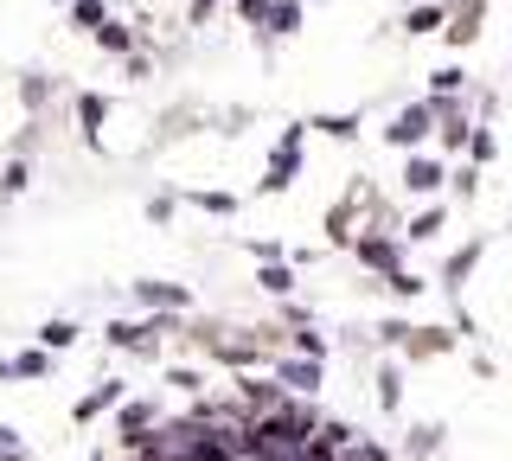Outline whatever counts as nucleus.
I'll return each mask as SVG.
<instances>
[{
    "label": "nucleus",
    "mask_w": 512,
    "mask_h": 461,
    "mask_svg": "<svg viewBox=\"0 0 512 461\" xmlns=\"http://www.w3.org/2000/svg\"><path fill=\"white\" fill-rule=\"evenodd\" d=\"M429 129H436V103H410L404 116H397L391 129H384V141H391V148H423Z\"/></svg>",
    "instance_id": "nucleus-3"
},
{
    "label": "nucleus",
    "mask_w": 512,
    "mask_h": 461,
    "mask_svg": "<svg viewBox=\"0 0 512 461\" xmlns=\"http://www.w3.org/2000/svg\"><path fill=\"white\" fill-rule=\"evenodd\" d=\"M26 180H32L26 161H7V173H0V199H20V193H26Z\"/></svg>",
    "instance_id": "nucleus-29"
},
{
    "label": "nucleus",
    "mask_w": 512,
    "mask_h": 461,
    "mask_svg": "<svg viewBox=\"0 0 512 461\" xmlns=\"http://www.w3.org/2000/svg\"><path fill=\"white\" fill-rule=\"evenodd\" d=\"M186 205H199V212H212V218H231L237 193H186Z\"/></svg>",
    "instance_id": "nucleus-25"
},
{
    "label": "nucleus",
    "mask_w": 512,
    "mask_h": 461,
    "mask_svg": "<svg viewBox=\"0 0 512 461\" xmlns=\"http://www.w3.org/2000/svg\"><path fill=\"white\" fill-rule=\"evenodd\" d=\"M218 7H224V0H186V26H205Z\"/></svg>",
    "instance_id": "nucleus-34"
},
{
    "label": "nucleus",
    "mask_w": 512,
    "mask_h": 461,
    "mask_svg": "<svg viewBox=\"0 0 512 461\" xmlns=\"http://www.w3.org/2000/svg\"><path fill=\"white\" fill-rule=\"evenodd\" d=\"M480 13H487V0H455V7H448V26H442V39L455 45V52L480 39Z\"/></svg>",
    "instance_id": "nucleus-6"
},
{
    "label": "nucleus",
    "mask_w": 512,
    "mask_h": 461,
    "mask_svg": "<svg viewBox=\"0 0 512 461\" xmlns=\"http://www.w3.org/2000/svg\"><path fill=\"white\" fill-rule=\"evenodd\" d=\"M148 218H154V225H167V218H173V199H167V193L148 199Z\"/></svg>",
    "instance_id": "nucleus-38"
},
{
    "label": "nucleus",
    "mask_w": 512,
    "mask_h": 461,
    "mask_svg": "<svg viewBox=\"0 0 512 461\" xmlns=\"http://www.w3.org/2000/svg\"><path fill=\"white\" fill-rule=\"evenodd\" d=\"M116 404H122V378H103L96 391H84V397L71 404V423H96L103 410H116Z\"/></svg>",
    "instance_id": "nucleus-7"
},
{
    "label": "nucleus",
    "mask_w": 512,
    "mask_h": 461,
    "mask_svg": "<svg viewBox=\"0 0 512 461\" xmlns=\"http://www.w3.org/2000/svg\"><path fill=\"white\" fill-rule=\"evenodd\" d=\"M410 449H416V455H436V449H442V423H416V429H410Z\"/></svg>",
    "instance_id": "nucleus-28"
},
{
    "label": "nucleus",
    "mask_w": 512,
    "mask_h": 461,
    "mask_svg": "<svg viewBox=\"0 0 512 461\" xmlns=\"http://www.w3.org/2000/svg\"><path fill=\"white\" fill-rule=\"evenodd\" d=\"M256 282H263L269 295H288V289H295V269H288V263L276 257V263H263V269H256Z\"/></svg>",
    "instance_id": "nucleus-22"
},
{
    "label": "nucleus",
    "mask_w": 512,
    "mask_h": 461,
    "mask_svg": "<svg viewBox=\"0 0 512 461\" xmlns=\"http://www.w3.org/2000/svg\"><path fill=\"white\" fill-rule=\"evenodd\" d=\"M231 7H237V20H244V26H263L276 0H231Z\"/></svg>",
    "instance_id": "nucleus-31"
},
{
    "label": "nucleus",
    "mask_w": 512,
    "mask_h": 461,
    "mask_svg": "<svg viewBox=\"0 0 512 461\" xmlns=\"http://www.w3.org/2000/svg\"><path fill=\"white\" fill-rule=\"evenodd\" d=\"M52 372V353H45V346H32V353H13V359H0V385H7V378H45Z\"/></svg>",
    "instance_id": "nucleus-13"
},
{
    "label": "nucleus",
    "mask_w": 512,
    "mask_h": 461,
    "mask_svg": "<svg viewBox=\"0 0 512 461\" xmlns=\"http://www.w3.org/2000/svg\"><path fill=\"white\" fill-rule=\"evenodd\" d=\"M461 84H468V71H461V65H442V71H429V97H455Z\"/></svg>",
    "instance_id": "nucleus-24"
},
{
    "label": "nucleus",
    "mask_w": 512,
    "mask_h": 461,
    "mask_svg": "<svg viewBox=\"0 0 512 461\" xmlns=\"http://www.w3.org/2000/svg\"><path fill=\"white\" fill-rule=\"evenodd\" d=\"M0 449H20V429H7V423H0Z\"/></svg>",
    "instance_id": "nucleus-39"
},
{
    "label": "nucleus",
    "mask_w": 512,
    "mask_h": 461,
    "mask_svg": "<svg viewBox=\"0 0 512 461\" xmlns=\"http://www.w3.org/2000/svg\"><path fill=\"white\" fill-rule=\"evenodd\" d=\"M378 404H384V410H397V404H404V378H397L391 365L378 372Z\"/></svg>",
    "instance_id": "nucleus-27"
},
{
    "label": "nucleus",
    "mask_w": 512,
    "mask_h": 461,
    "mask_svg": "<svg viewBox=\"0 0 512 461\" xmlns=\"http://www.w3.org/2000/svg\"><path fill=\"white\" fill-rule=\"evenodd\" d=\"M480 257H487V237H474V244H461L455 257H448V269H442V282H448V289H461V282L474 276V263H480Z\"/></svg>",
    "instance_id": "nucleus-16"
},
{
    "label": "nucleus",
    "mask_w": 512,
    "mask_h": 461,
    "mask_svg": "<svg viewBox=\"0 0 512 461\" xmlns=\"http://www.w3.org/2000/svg\"><path fill=\"white\" fill-rule=\"evenodd\" d=\"M135 301H141V308H167V314H186L192 308V289H186V282H160V276H148V282H135Z\"/></svg>",
    "instance_id": "nucleus-5"
},
{
    "label": "nucleus",
    "mask_w": 512,
    "mask_h": 461,
    "mask_svg": "<svg viewBox=\"0 0 512 461\" xmlns=\"http://www.w3.org/2000/svg\"><path fill=\"white\" fill-rule=\"evenodd\" d=\"M32 340H39L45 353H71V346H77V321H39Z\"/></svg>",
    "instance_id": "nucleus-18"
},
{
    "label": "nucleus",
    "mask_w": 512,
    "mask_h": 461,
    "mask_svg": "<svg viewBox=\"0 0 512 461\" xmlns=\"http://www.w3.org/2000/svg\"><path fill=\"white\" fill-rule=\"evenodd\" d=\"M442 180H448V173H442L436 154H410V161H404V186H410V193H436Z\"/></svg>",
    "instance_id": "nucleus-12"
},
{
    "label": "nucleus",
    "mask_w": 512,
    "mask_h": 461,
    "mask_svg": "<svg viewBox=\"0 0 512 461\" xmlns=\"http://www.w3.org/2000/svg\"><path fill=\"white\" fill-rule=\"evenodd\" d=\"M103 20H109V7H103V0H71V26H77L84 39H90Z\"/></svg>",
    "instance_id": "nucleus-20"
},
{
    "label": "nucleus",
    "mask_w": 512,
    "mask_h": 461,
    "mask_svg": "<svg viewBox=\"0 0 512 461\" xmlns=\"http://www.w3.org/2000/svg\"><path fill=\"white\" fill-rule=\"evenodd\" d=\"M442 26H448V7H442V0H423V7L404 13V33L410 39H429V33H442Z\"/></svg>",
    "instance_id": "nucleus-15"
},
{
    "label": "nucleus",
    "mask_w": 512,
    "mask_h": 461,
    "mask_svg": "<svg viewBox=\"0 0 512 461\" xmlns=\"http://www.w3.org/2000/svg\"><path fill=\"white\" fill-rule=\"evenodd\" d=\"M160 333H173L167 308H154V321H109L103 340L116 346V353H160Z\"/></svg>",
    "instance_id": "nucleus-2"
},
{
    "label": "nucleus",
    "mask_w": 512,
    "mask_h": 461,
    "mask_svg": "<svg viewBox=\"0 0 512 461\" xmlns=\"http://www.w3.org/2000/svg\"><path fill=\"white\" fill-rule=\"evenodd\" d=\"M0 461H26V449H0Z\"/></svg>",
    "instance_id": "nucleus-40"
},
{
    "label": "nucleus",
    "mask_w": 512,
    "mask_h": 461,
    "mask_svg": "<svg viewBox=\"0 0 512 461\" xmlns=\"http://www.w3.org/2000/svg\"><path fill=\"white\" fill-rule=\"evenodd\" d=\"M455 340H461V333H448V327H410L404 353L410 359H442V353H455Z\"/></svg>",
    "instance_id": "nucleus-8"
},
{
    "label": "nucleus",
    "mask_w": 512,
    "mask_h": 461,
    "mask_svg": "<svg viewBox=\"0 0 512 461\" xmlns=\"http://www.w3.org/2000/svg\"><path fill=\"white\" fill-rule=\"evenodd\" d=\"M276 378L288 391H320V359H308V353H295V359H276Z\"/></svg>",
    "instance_id": "nucleus-10"
},
{
    "label": "nucleus",
    "mask_w": 512,
    "mask_h": 461,
    "mask_svg": "<svg viewBox=\"0 0 512 461\" xmlns=\"http://www.w3.org/2000/svg\"><path fill=\"white\" fill-rule=\"evenodd\" d=\"M352 257H359L365 269H378V276H397V269H404V250H397V237H378V231L352 237Z\"/></svg>",
    "instance_id": "nucleus-4"
},
{
    "label": "nucleus",
    "mask_w": 512,
    "mask_h": 461,
    "mask_svg": "<svg viewBox=\"0 0 512 461\" xmlns=\"http://www.w3.org/2000/svg\"><path fill=\"white\" fill-rule=\"evenodd\" d=\"M436 231H442V205H429V212H416V218H410V244H429Z\"/></svg>",
    "instance_id": "nucleus-26"
},
{
    "label": "nucleus",
    "mask_w": 512,
    "mask_h": 461,
    "mask_svg": "<svg viewBox=\"0 0 512 461\" xmlns=\"http://www.w3.org/2000/svg\"><path fill=\"white\" fill-rule=\"evenodd\" d=\"M52 7H71V0H52Z\"/></svg>",
    "instance_id": "nucleus-41"
},
{
    "label": "nucleus",
    "mask_w": 512,
    "mask_h": 461,
    "mask_svg": "<svg viewBox=\"0 0 512 461\" xmlns=\"http://www.w3.org/2000/svg\"><path fill=\"white\" fill-rule=\"evenodd\" d=\"M308 129L333 135V141H359V116H308Z\"/></svg>",
    "instance_id": "nucleus-21"
},
{
    "label": "nucleus",
    "mask_w": 512,
    "mask_h": 461,
    "mask_svg": "<svg viewBox=\"0 0 512 461\" xmlns=\"http://www.w3.org/2000/svg\"><path fill=\"white\" fill-rule=\"evenodd\" d=\"M237 397H244L250 410H276V404H288L282 397V378L269 385V378H237Z\"/></svg>",
    "instance_id": "nucleus-17"
},
{
    "label": "nucleus",
    "mask_w": 512,
    "mask_h": 461,
    "mask_svg": "<svg viewBox=\"0 0 512 461\" xmlns=\"http://www.w3.org/2000/svg\"><path fill=\"white\" fill-rule=\"evenodd\" d=\"M301 141H308V122H288L282 141H276V154H269V167H263V180H256V193L263 199H276L295 186V173H301Z\"/></svg>",
    "instance_id": "nucleus-1"
},
{
    "label": "nucleus",
    "mask_w": 512,
    "mask_h": 461,
    "mask_svg": "<svg viewBox=\"0 0 512 461\" xmlns=\"http://www.w3.org/2000/svg\"><path fill=\"white\" fill-rule=\"evenodd\" d=\"M301 20H308V7H301V0H276V7H269V20L256 26V33H263V39H295Z\"/></svg>",
    "instance_id": "nucleus-9"
},
{
    "label": "nucleus",
    "mask_w": 512,
    "mask_h": 461,
    "mask_svg": "<svg viewBox=\"0 0 512 461\" xmlns=\"http://www.w3.org/2000/svg\"><path fill=\"white\" fill-rule=\"evenodd\" d=\"M474 129H468V116H455V122H442V148H461Z\"/></svg>",
    "instance_id": "nucleus-35"
},
{
    "label": "nucleus",
    "mask_w": 512,
    "mask_h": 461,
    "mask_svg": "<svg viewBox=\"0 0 512 461\" xmlns=\"http://www.w3.org/2000/svg\"><path fill=\"white\" fill-rule=\"evenodd\" d=\"M468 154H474V161H493V154H500V141H493V129H474V135H468Z\"/></svg>",
    "instance_id": "nucleus-32"
},
{
    "label": "nucleus",
    "mask_w": 512,
    "mask_h": 461,
    "mask_svg": "<svg viewBox=\"0 0 512 461\" xmlns=\"http://www.w3.org/2000/svg\"><path fill=\"white\" fill-rule=\"evenodd\" d=\"M148 429H154V404H122V449H148Z\"/></svg>",
    "instance_id": "nucleus-11"
},
{
    "label": "nucleus",
    "mask_w": 512,
    "mask_h": 461,
    "mask_svg": "<svg viewBox=\"0 0 512 461\" xmlns=\"http://www.w3.org/2000/svg\"><path fill=\"white\" fill-rule=\"evenodd\" d=\"M103 116H109V97H103V90H84V97H77V122H84V141H90V148H96Z\"/></svg>",
    "instance_id": "nucleus-19"
},
{
    "label": "nucleus",
    "mask_w": 512,
    "mask_h": 461,
    "mask_svg": "<svg viewBox=\"0 0 512 461\" xmlns=\"http://www.w3.org/2000/svg\"><path fill=\"white\" fill-rule=\"evenodd\" d=\"M378 340H384V346H404V340H410V321H384Z\"/></svg>",
    "instance_id": "nucleus-36"
},
{
    "label": "nucleus",
    "mask_w": 512,
    "mask_h": 461,
    "mask_svg": "<svg viewBox=\"0 0 512 461\" xmlns=\"http://www.w3.org/2000/svg\"><path fill=\"white\" fill-rule=\"evenodd\" d=\"M384 289H391V295H404V301H416V295H423V276L397 269V276H384Z\"/></svg>",
    "instance_id": "nucleus-30"
},
{
    "label": "nucleus",
    "mask_w": 512,
    "mask_h": 461,
    "mask_svg": "<svg viewBox=\"0 0 512 461\" xmlns=\"http://www.w3.org/2000/svg\"><path fill=\"white\" fill-rule=\"evenodd\" d=\"M20 103L26 109H45V77H20Z\"/></svg>",
    "instance_id": "nucleus-33"
},
{
    "label": "nucleus",
    "mask_w": 512,
    "mask_h": 461,
    "mask_svg": "<svg viewBox=\"0 0 512 461\" xmlns=\"http://www.w3.org/2000/svg\"><path fill=\"white\" fill-rule=\"evenodd\" d=\"M295 353H308V359H327V333H320L314 321H295Z\"/></svg>",
    "instance_id": "nucleus-23"
},
{
    "label": "nucleus",
    "mask_w": 512,
    "mask_h": 461,
    "mask_svg": "<svg viewBox=\"0 0 512 461\" xmlns=\"http://www.w3.org/2000/svg\"><path fill=\"white\" fill-rule=\"evenodd\" d=\"M244 250H250L256 263H276V257H282V244H269V237H256V244H244Z\"/></svg>",
    "instance_id": "nucleus-37"
},
{
    "label": "nucleus",
    "mask_w": 512,
    "mask_h": 461,
    "mask_svg": "<svg viewBox=\"0 0 512 461\" xmlns=\"http://www.w3.org/2000/svg\"><path fill=\"white\" fill-rule=\"evenodd\" d=\"M90 39H96V45H103V52H116V58H135V45H141V39H135V26H122V20H116V13H109V20H103V26H96V33H90Z\"/></svg>",
    "instance_id": "nucleus-14"
}]
</instances>
